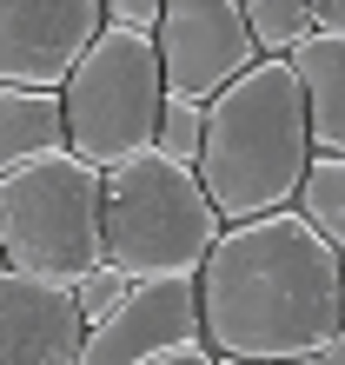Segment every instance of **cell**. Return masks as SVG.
Masks as SVG:
<instances>
[{"label": "cell", "mask_w": 345, "mask_h": 365, "mask_svg": "<svg viewBox=\"0 0 345 365\" xmlns=\"http://www.w3.org/2000/svg\"><path fill=\"white\" fill-rule=\"evenodd\" d=\"M345 259L292 206L220 226L200 259V346L212 359H319L345 326Z\"/></svg>", "instance_id": "6da1fadb"}, {"label": "cell", "mask_w": 345, "mask_h": 365, "mask_svg": "<svg viewBox=\"0 0 345 365\" xmlns=\"http://www.w3.org/2000/svg\"><path fill=\"white\" fill-rule=\"evenodd\" d=\"M306 166H312V133H306L299 80L286 60L259 53L240 80H226L206 100V133H200L192 173H200L220 226H240L292 206Z\"/></svg>", "instance_id": "7a4b0ae2"}, {"label": "cell", "mask_w": 345, "mask_h": 365, "mask_svg": "<svg viewBox=\"0 0 345 365\" xmlns=\"http://www.w3.org/2000/svg\"><path fill=\"white\" fill-rule=\"evenodd\" d=\"M220 240V212L192 166L133 153L100 173V252L126 279H192Z\"/></svg>", "instance_id": "3957f363"}, {"label": "cell", "mask_w": 345, "mask_h": 365, "mask_svg": "<svg viewBox=\"0 0 345 365\" xmlns=\"http://www.w3.org/2000/svg\"><path fill=\"white\" fill-rule=\"evenodd\" d=\"M0 266L80 286L100 252V166L80 153H47L20 173H0Z\"/></svg>", "instance_id": "277c9868"}, {"label": "cell", "mask_w": 345, "mask_h": 365, "mask_svg": "<svg viewBox=\"0 0 345 365\" xmlns=\"http://www.w3.org/2000/svg\"><path fill=\"white\" fill-rule=\"evenodd\" d=\"M160 53L153 34H126V27H100L93 47L73 60V73L60 80V120H67V153L86 166H120L153 146L160 126Z\"/></svg>", "instance_id": "5b68a950"}, {"label": "cell", "mask_w": 345, "mask_h": 365, "mask_svg": "<svg viewBox=\"0 0 345 365\" xmlns=\"http://www.w3.org/2000/svg\"><path fill=\"white\" fill-rule=\"evenodd\" d=\"M153 53H160L166 93H186V100H212L226 80H240L259 60L240 0H160Z\"/></svg>", "instance_id": "8992f818"}, {"label": "cell", "mask_w": 345, "mask_h": 365, "mask_svg": "<svg viewBox=\"0 0 345 365\" xmlns=\"http://www.w3.org/2000/svg\"><path fill=\"white\" fill-rule=\"evenodd\" d=\"M200 346V286L192 279H133L100 326H86L73 365H153Z\"/></svg>", "instance_id": "52a82bcc"}, {"label": "cell", "mask_w": 345, "mask_h": 365, "mask_svg": "<svg viewBox=\"0 0 345 365\" xmlns=\"http://www.w3.org/2000/svg\"><path fill=\"white\" fill-rule=\"evenodd\" d=\"M100 27V0H0V87H60Z\"/></svg>", "instance_id": "ba28073f"}, {"label": "cell", "mask_w": 345, "mask_h": 365, "mask_svg": "<svg viewBox=\"0 0 345 365\" xmlns=\"http://www.w3.org/2000/svg\"><path fill=\"white\" fill-rule=\"evenodd\" d=\"M86 319L73 312V286L0 266V365H73Z\"/></svg>", "instance_id": "9c48e42d"}, {"label": "cell", "mask_w": 345, "mask_h": 365, "mask_svg": "<svg viewBox=\"0 0 345 365\" xmlns=\"http://www.w3.org/2000/svg\"><path fill=\"white\" fill-rule=\"evenodd\" d=\"M286 67L299 80V100H306L312 153L345 160V34H306L286 53Z\"/></svg>", "instance_id": "30bf717a"}, {"label": "cell", "mask_w": 345, "mask_h": 365, "mask_svg": "<svg viewBox=\"0 0 345 365\" xmlns=\"http://www.w3.org/2000/svg\"><path fill=\"white\" fill-rule=\"evenodd\" d=\"M67 153V120H60V87H0V173Z\"/></svg>", "instance_id": "8fae6325"}, {"label": "cell", "mask_w": 345, "mask_h": 365, "mask_svg": "<svg viewBox=\"0 0 345 365\" xmlns=\"http://www.w3.org/2000/svg\"><path fill=\"white\" fill-rule=\"evenodd\" d=\"M292 212H299V220H306L319 240H326L339 259H345V160L312 153L306 180H299V192H292Z\"/></svg>", "instance_id": "7c38bea8"}, {"label": "cell", "mask_w": 345, "mask_h": 365, "mask_svg": "<svg viewBox=\"0 0 345 365\" xmlns=\"http://www.w3.org/2000/svg\"><path fill=\"white\" fill-rule=\"evenodd\" d=\"M240 14H246V27H252V47L272 53V60H286L306 34H319L306 0H240Z\"/></svg>", "instance_id": "4fadbf2b"}, {"label": "cell", "mask_w": 345, "mask_h": 365, "mask_svg": "<svg viewBox=\"0 0 345 365\" xmlns=\"http://www.w3.org/2000/svg\"><path fill=\"white\" fill-rule=\"evenodd\" d=\"M200 133H206V100L166 93V100H160V126H153V153L192 166V160H200Z\"/></svg>", "instance_id": "5bb4252c"}, {"label": "cell", "mask_w": 345, "mask_h": 365, "mask_svg": "<svg viewBox=\"0 0 345 365\" xmlns=\"http://www.w3.org/2000/svg\"><path fill=\"white\" fill-rule=\"evenodd\" d=\"M126 286H133L126 272H113V266H93V272H86L80 286H73V312L86 319V326H100V319H106V312H113L120 299H126Z\"/></svg>", "instance_id": "9a60e30c"}, {"label": "cell", "mask_w": 345, "mask_h": 365, "mask_svg": "<svg viewBox=\"0 0 345 365\" xmlns=\"http://www.w3.org/2000/svg\"><path fill=\"white\" fill-rule=\"evenodd\" d=\"M100 20L106 27H126V34H153L160 27V0H100Z\"/></svg>", "instance_id": "2e32d148"}, {"label": "cell", "mask_w": 345, "mask_h": 365, "mask_svg": "<svg viewBox=\"0 0 345 365\" xmlns=\"http://www.w3.org/2000/svg\"><path fill=\"white\" fill-rule=\"evenodd\" d=\"M319 34H345V0H306Z\"/></svg>", "instance_id": "e0dca14e"}, {"label": "cell", "mask_w": 345, "mask_h": 365, "mask_svg": "<svg viewBox=\"0 0 345 365\" xmlns=\"http://www.w3.org/2000/svg\"><path fill=\"white\" fill-rule=\"evenodd\" d=\"M153 365H212V352H206V346H180V352H166V359H153Z\"/></svg>", "instance_id": "ac0fdd59"}, {"label": "cell", "mask_w": 345, "mask_h": 365, "mask_svg": "<svg viewBox=\"0 0 345 365\" xmlns=\"http://www.w3.org/2000/svg\"><path fill=\"white\" fill-rule=\"evenodd\" d=\"M212 365H319V359H212Z\"/></svg>", "instance_id": "d6986e66"}, {"label": "cell", "mask_w": 345, "mask_h": 365, "mask_svg": "<svg viewBox=\"0 0 345 365\" xmlns=\"http://www.w3.org/2000/svg\"><path fill=\"white\" fill-rule=\"evenodd\" d=\"M319 365H345V326H339V339H332V346L319 352Z\"/></svg>", "instance_id": "ffe728a7"}, {"label": "cell", "mask_w": 345, "mask_h": 365, "mask_svg": "<svg viewBox=\"0 0 345 365\" xmlns=\"http://www.w3.org/2000/svg\"><path fill=\"white\" fill-rule=\"evenodd\" d=\"M339 306H345V279H339Z\"/></svg>", "instance_id": "44dd1931"}]
</instances>
